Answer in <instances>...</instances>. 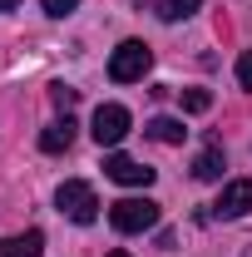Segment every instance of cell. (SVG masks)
<instances>
[{
	"instance_id": "obj_5",
	"label": "cell",
	"mask_w": 252,
	"mask_h": 257,
	"mask_svg": "<svg viewBox=\"0 0 252 257\" xmlns=\"http://www.w3.org/2000/svg\"><path fill=\"white\" fill-rule=\"evenodd\" d=\"M104 173H109L114 183H124V188H149V183H154V168L134 163L129 154H109V159H104Z\"/></svg>"
},
{
	"instance_id": "obj_15",
	"label": "cell",
	"mask_w": 252,
	"mask_h": 257,
	"mask_svg": "<svg viewBox=\"0 0 252 257\" xmlns=\"http://www.w3.org/2000/svg\"><path fill=\"white\" fill-rule=\"evenodd\" d=\"M40 5H45V15H55V20H64V15H69V10H74L79 0H40Z\"/></svg>"
},
{
	"instance_id": "obj_14",
	"label": "cell",
	"mask_w": 252,
	"mask_h": 257,
	"mask_svg": "<svg viewBox=\"0 0 252 257\" xmlns=\"http://www.w3.org/2000/svg\"><path fill=\"white\" fill-rule=\"evenodd\" d=\"M237 84H242V89H252V50H242V55H237Z\"/></svg>"
},
{
	"instance_id": "obj_8",
	"label": "cell",
	"mask_w": 252,
	"mask_h": 257,
	"mask_svg": "<svg viewBox=\"0 0 252 257\" xmlns=\"http://www.w3.org/2000/svg\"><path fill=\"white\" fill-rule=\"evenodd\" d=\"M222 168H227V159H222L218 144H208L198 159H193V178H203V183H213V178H222Z\"/></svg>"
},
{
	"instance_id": "obj_17",
	"label": "cell",
	"mask_w": 252,
	"mask_h": 257,
	"mask_svg": "<svg viewBox=\"0 0 252 257\" xmlns=\"http://www.w3.org/2000/svg\"><path fill=\"white\" fill-rule=\"evenodd\" d=\"M104 257H129V252H104Z\"/></svg>"
},
{
	"instance_id": "obj_11",
	"label": "cell",
	"mask_w": 252,
	"mask_h": 257,
	"mask_svg": "<svg viewBox=\"0 0 252 257\" xmlns=\"http://www.w3.org/2000/svg\"><path fill=\"white\" fill-rule=\"evenodd\" d=\"M198 5H203V0H158V15H163V20L173 25V20H188Z\"/></svg>"
},
{
	"instance_id": "obj_7",
	"label": "cell",
	"mask_w": 252,
	"mask_h": 257,
	"mask_svg": "<svg viewBox=\"0 0 252 257\" xmlns=\"http://www.w3.org/2000/svg\"><path fill=\"white\" fill-rule=\"evenodd\" d=\"M74 128H79V124H74L69 114H64V119H55V124L40 134V149H45V154H64V149L74 144Z\"/></svg>"
},
{
	"instance_id": "obj_13",
	"label": "cell",
	"mask_w": 252,
	"mask_h": 257,
	"mask_svg": "<svg viewBox=\"0 0 252 257\" xmlns=\"http://www.w3.org/2000/svg\"><path fill=\"white\" fill-rule=\"evenodd\" d=\"M50 99H55V109H74V99H79V89H69V84H50Z\"/></svg>"
},
{
	"instance_id": "obj_3",
	"label": "cell",
	"mask_w": 252,
	"mask_h": 257,
	"mask_svg": "<svg viewBox=\"0 0 252 257\" xmlns=\"http://www.w3.org/2000/svg\"><path fill=\"white\" fill-rule=\"evenodd\" d=\"M109 223L119 227V232H149L158 223V203L154 198H119L109 208Z\"/></svg>"
},
{
	"instance_id": "obj_6",
	"label": "cell",
	"mask_w": 252,
	"mask_h": 257,
	"mask_svg": "<svg viewBox=\"0 0 252 257\" xmlns=\"http://www.w3.org/2000/svg\"><path fill=\"white\" fill-rule=\"evenodd\" d=\"M242 213H252V178H232L213 203V218H242Z\"/></svg>"
},
{
	"instance_id": "obj_16",
	"label": "cell",
	"mask_w": 252,
	"mask_h": 257,
	"mask_svg": "<svg viewBox=\"0 0 252 257\" xmlns=\"http://www.w3.org/2000/svg\"><path fill=\"white\" fill-rule=\"evenodd\" d=\"M15 5H20V0H0V10H15Z\"/></svg>"
},
{
	"instance_id": "obj_10",
	"label": "cell",
	"mask_w": 252,
	"mask_h": 257,
	"mask_svg": "<svg viewBox=\"0 0 252 257\" xmlns=\"http://www.w3.org/2000/svg\"><path fill=\"white\" fill-rule=\"evenodd\" d=\"M40 247H45V237L40 232H25V237H5L0 242V257H40Z\"/></svg>"
},
{
	"instance_id": "obj_12",
	"label": "cell",
	"mask_w": 252,
	"mask_h": 257,
	"mask_svg": "<svg viewBox=\"0 0 252 257\" xmlns=\"http://www.w3.org/2000/svg\"><path fill=\"white\" fill-rule=\"evenodd\" d=\"M183 109H188V114H208V109H213V94H208V89H188V94H183Z\"/></svg>"
},
{
	"instance_id": "obj_9",
	"label": "cell",
	"mask_w": 252,
	"mask_h": 257,
	"mask_svg": "<svg viewBox=\"0 0 252 257\" xmlns=\"http://www.w3.org/2000/svg\"><path fill=\"white\" fill-rule=\"evenodd\" d=\"M144 134H149V139H158V144H183V139H188L183 119H149V124H144Z\"/></svg>"
},
{
	"instance_id": "obj_4",
	"label": "cell",
	"mask_w": 252,
	"mask_h": 257,
	"mask_svg": "<svg viewBox=\"0 0 252 257\" xmlns=\"http://www.w3.org/2000/svg\"><path fill=\"white\" fill-rule=\"evenodd\" d=\"M129 124H134V119H129L124 104H99V109H94V128H89V134L99 139V149H114V144H124Z\"/></svg>"
},
{
	"instance_id": "obj_2",
	"label": "cell",
	"mask_w": 252,
	"mask_h": 257,
	"mask_svg": "<svg viewBox=\"0 0 252 257\" xmlns=\"http://www.w3.org/2000/svg\"><path fill=\"white\" fill-rule=\"evenodd\" d=\"M149 64H154V50H149L144 40H124V45L114 50V60H109V79H114V84H134V79L149 74Z\"/></svg>"
},
{
	"instance_id": "obj_1",
	"label": "cell",
	"mask_w": 252,
	"mask_h": 257,
	"mask_svg": "<svg viewBox=\"0 0 252 257\" xmlns=\"http://www.w3.org/2000/svg\"><path fill=\"white\" fill-rule=\"evenodd\" d=\"M55 208H60L69 223H79V227H89L99 218V198L89 183H79V178H69V183H60V193H55Z\"/></svg>"
}]
</instances>
